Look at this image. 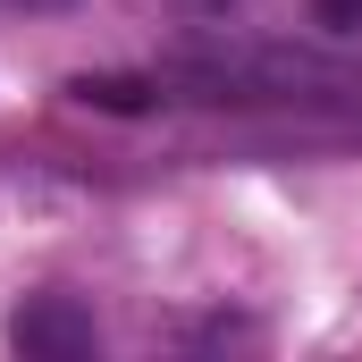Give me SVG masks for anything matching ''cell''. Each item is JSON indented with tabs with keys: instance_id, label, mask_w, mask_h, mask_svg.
<instances>
[{
	"instance_id": "277c9868",
	"label": "cell",
	"mask_w": 362,
	"mask_h": 362,
	"mask_svg": "<svg viewBox=\"0 0 362 362\" xmlns=\"http://www.w3.org/2000/svg\"><path fill=\"white\" fill-rule=\"evenodd\" d=\"M169 8H177V17H202V25H219V17H236L245 0H169Z\"/></svg>"
},
{
	"instance_id": "6da1fadb",
	"label": "cell",
	"mask_w": 362,
	"mask_h": 362,
	"mask_svg": "<svg viewBox=\"0 0 362 362\" xmlns=\"http://www.w3.org/2000/svg\"><path fill=\"white\" fill-rule=\"evenodd\" d=\"M8 346L25 362H85L101 346V329H93L85 303H68V295H34L17 320H8Z\"/></svg>"
},
{
	"instance_id": "5b68a950",
	"label": "cell",
	"mask_w": 362,
	"mask_h": 362,
	"mask_svg": "<svg viewBox=\"0 0 362 362\" xmlns=\"http://www.w3.org/2000/svg\"><path fill=\"white\" fill-rule=\"evenodd\" d=\"M8 8H68V0H8Z\"/></svg>"
},
{
	"instance_id": "3957f363",
	"label": "cell",
	"mask_w": 362,
	"mask_h": 362,
	"mask_svg": "<svg viewBox=\"0 0 362 362\" xmlns=\"http://www.w3.org/2000/svg\"><path fill=\"white\" fill-rule=\"evenodd\" d=\"M312 25L337 42H362V0H312Z\"/></svg>"
},
{
	"instance_id": "7a4b0ae2",
	"label": "cell",
	"mask_w": 362,
	"mask_h": 362,
	"mask_svg": "<svg viewBox=\"0 0 362 362\" xmlns=\"http://www.w3.org/2000/svg\"><path fill=\"white\" fill-rule=\"evenodd\" d=\"M152 93H160V85H144V76H76V101H93V110H118V118H127V110H144Z\"/></svg>"
}]
</instances>
